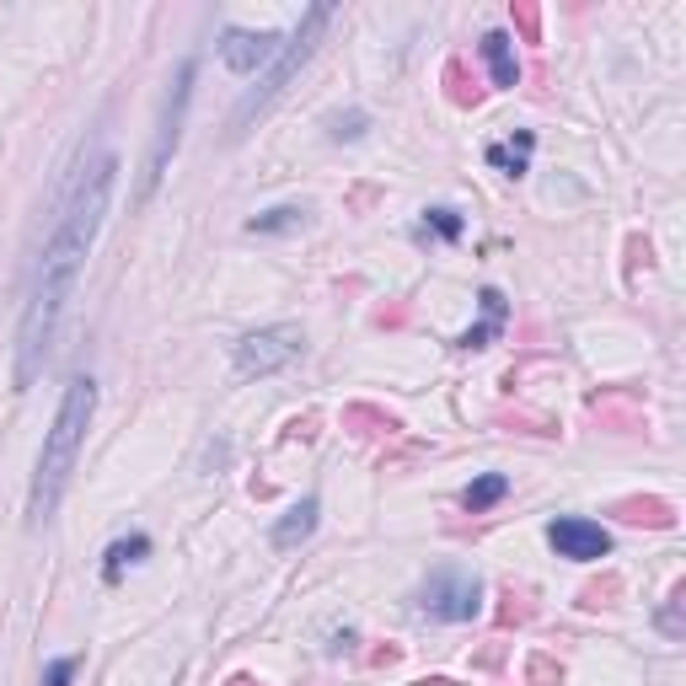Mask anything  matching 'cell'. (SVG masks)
Listing matches in <instances>:
<instances>
[{"label":"cell","instance_id":"6da1fadb","mask_svg":"<svg viewBox=\"0 0 686 686\" xmlns=\"http://www.w3.org/2000/svg\"><path fill=\"white\" fill-rule=\"evenodd\" d=\"M113 183H119V156L113 151H92L70 183V198H64L60 220H55V237L38 257V274H33V296H27V312H22V327H16V392H27L44 360H49V344L60 333V316L75 296V279H81V263L103 231V215H108V198H113Z\"/></svg>","mask_w":686,"mask_h":686},{"label":"cell","instance_id":"7a4b0ae2","mask_svg":"<svg viewBox=\"0 0 686 686\" xmlns=\"http://www.w3.org/2000/svg\"><path fill=\"white\" fill-rule=\"evenodd\" d=\"M92 413H97V381L92 375H75L60 397V413H55V430L44 435V450H38V472H33V494H27V520L44 526L64 500V483L81 461V445H86V430H92Z\"/></svg>","mask_w":686,"mask_h":686},{"label":"cell","instance_id":"3957f363","mask_svg":"<svg viewBox=\"0 0 686 686\" xmlns=\"http://www.w3.org/2000/svg\"><path fill=\"white\" fill-rule=\"evenodd\" d=\"M333 22V5H312L306 16H301V27L279 44V55H274V64L257 75V86L252 92H242V103H237V113H231V134H242V129L252 124V119H263L268 108H274V97L301 75V64L312 60V49H316V38H322V27Z\"/></svg>","mask_w":686,"mask_h":686},{"label":"cell","instance_id":"277c9868","mask_svg":"<svg viewBox=\"0 0 686 686\" xmlns=\"http://www.w3.org/2000/svg\"><path fill=\"white\" fill-rule=\"evenodd\" d=\"M419 612L435 617V623H472L483 612V579L472 568H456L445 563L435 568L424 585H419Z\"/></svg>","mask_w":686,"mask_h":686},{"label":"cell","instance_id":"5b68a950","mask_svg":"<svg viewBox=\"0 0 686 686\" xmlns=\"http://www.w3.org/2000/svg\"><path fill=\"white\" fill-rule=\"evenodd\" d=\"M188 97H193V60L178 64L172 75V92L161 103V124H156V145H151V161H145V178H140V198H151L156 183L167 178V161L178 151V134H183V113H188Z\"/></svg>","mask_w":686,"mask_h":686},{"label":"cell","instance_id":"8992f818","mask_svg":"<svg viewBox=\"0 0 686 686\" xmlns=\"http://www.w3.org/2000/svg\"><path fill=\"white\" fill-rule=\"evenodd\" d=\"M301 349H306V333H301L296 322L257 327V333H248V338L237 344V371L242 375H274V371H285L290 360H301Z\"/></svg>","mask_w":686,"mask_h":686},{"label":"cell","instance_id":"52a82bcc","mask_svg":"<svg viewBox=\"0 0 686 686\" xmlns=\"http://www.w3.org/2000/svg\"><path fill=\"white\" fill-rule=\"evenodd\" d=\"M547 542L558 547V558H574V563H595L612 553L606 526H595V520H585V515H558V520L547 526Z\"/></svg>","mask_w":686,"mask_h":686},{"label":"cell","instance_id":"ba28073f","mask_svg":"<svg viewBox=\"0 0 686 686\" xmlns=\"http://www.w3.org/2000/svg\"><path fill=\"white\" fill-rule=\"evenodd\" d=\"M279 55V38L274 33H248V27H231L220 38V60L231 64L237 75H252V70H268Z\"/></svg>","mask_w":686,"mask_h":686},{"label":"cell","instance_id":"9c48e42d","mask_svg":"<svg viewBox=\"0 0 686 686\" xmlns=\"http://www.w3.org/2000/svg\"><path fill=\"white\" fill-rule=\"evenodd\" d=\"M478 301H483V322H478V327H467V333L456 338L461 349H483V344H494V338L504 333V322H509V306H504L500 290H483Z\"/></svg>","mask_w":686,"mask_h":686},{"label":"cell","instance_id":"30bf717a","mask_svg":"<svg viewBox=\"0 0 686 686\" xmlns=\"http://www.w3.org/2000/svg\"><path fill=\"white\" fill-rule=\"evenodd\" d=\"M316 515H322V504H316V500H301L296 509H290V515H285V520H279V526H274V547H279V553L301 547V542H306V537L316 531Z\"/></svg>","mask_w":686,"mask_h":686},{"label":"cell","instance_id":"8fae6325","mask_svg":"<svg viewBox=\"0 0 686 686\" xmlns=\"http://www.w3.org/2000/svg\"><path fill=\"white\" fill-rule=\"evenodd\" d=\"M145 553H151V537H140V531H134V537H119V542L103 553V579H108V585H119L129 563H140Z\"/></svg>","mask_w":686,"mask_h":686},{"label":"cell","instance_id":"7c38bea8","mask_svg":"<svg viewBox=\"0 0 686 686\" xmlns=\"http://www.w3.org/2000/svg\"><path fill=\"white\" fill-rule=\"evenodd\" d=\"M483 60L494 70V86H515L520 81V64H515V44H509V33H489L483 38Z\"/></svg>","mask_w":686,"mask_h":686},{"label":"cell","instance_id":"4fadbf2b","mask_svg":"<svg viewBox=\"0 0 686 686\" xmlns=\"http://www.w3.org/2000/svg\"><path fill=\"white\" fill-rule=\"evenodd\" d=\"M531 129H520L515 140H504V145H489V161L500 167V172H509V178H520L526 172V161H531Z\"/></svg>","mask_w":686,"mask_h":686},{"label":"cell","instance_id":"5bb4252c","mask_svg":"<svg viewBox=\"0 0 686 686\" xmlns=\"http://www.w3.org/2000/svg\"><path fill=\"white\" fill-rule=\"evenodd\" d=\"M504 494H509V478H504V472H483V478H472V483H467L461 504H467L472 515H483V509H494Z\"/></svg>","mask_w":686,"mask_h":686},{"label":"cell","instance_id":"9a60e30c","mask_svg":"<svg viewBox=\"0 0 686 686\" xmlns=\"http://www.w3.org/2000/svg\"><path fill=\"white\" fill-rule=\"evenodd\" d=\"M301 226H306V209H296V204L263 209V215H252V220H248L252 237H274V231H301Z\"/></svg>","mask_w":686,"mask_h":686},{"label":"cell","instance_id":"2e32d148","mask_svg":"<svg viewBox=\"0 0 686 686\" xmlns=\"http://www.w3.org/2000/svg\"><path fill=\"white\" fill-rule=\"evenodd\" d=\"M617 515L633 520V526H638V520H649V526H676V515H671V504L665 500H623L617 504Z\"/></svg>","mask_w":686,"mask_h":686},{"label":"cell","instance_id":"e0dca14e","mask_svg":"<svg viewBox=\"0 0 686 686\" xmlns=\"http://www.w3.org/2000/svg\"><path fill=\"white\" fill-rule=\"evenodd\" d=\"M461 226H467V220H461V209L435 204V209H424V226H419V237H430V231H435V237H445V242H456V237H461Z\"/></svg>","mask_w":686,"mask_h":686},{"label":"cell","instance_id":"ac0fdd59","mask_svg":"<svg viewBox=\"0 0 686 686\" xmlns=\"http://www.w3.org/2000/svg\"><path fill=\"white\" fill-rule=\"evenodd\" d=\"M365 124H371V119H365L360 108H354V113H333V119H327V134H333V140H360Z\"/></svg>","mask_w":686,"mask_h":686},{"label":"cell","instance_id":"d6986e66","mask_svg":"<svg viewBox=\"0 0 686 686\" xmlns=\"http://www.w3.org/2000/svg\"><path fill=\"white\" fill-rule=\"evenodd\" d=\"M75 671H81V654H64V660H55V665L44 671V686H70Z\"/></svg>","mask_w":686,"mask_h":686},{"label":"cell","instance_id":"ffe728a7","mask_svg":"<svg viewBox=\"0 0 686 686\" xmlns=\"http://www.w3.org/2000/svg\"><path fill=\"white\" fill-rule=\"evenodd\" d=\"M515 22L526 27V38H537V11H531V5H520V11H515Z\"/></svg>","mask_w":686,"mask_h":686},{"label":"cell","instance_id":"44dd1931","mask_svg":"<svg viewBox=\"0 0 686 686\" xmlns=\"http://www.w3.org/2000/svg\"><path fill=\"white\" fill-rule=\"evenodd\" d=\"M419 686H450V682H445V676H435V682H419Z\"/></svg>","mask_w":686,"mask_h":686}]
</instances>
